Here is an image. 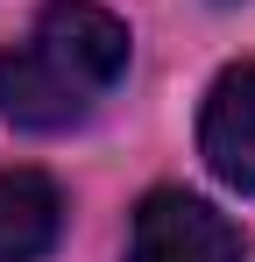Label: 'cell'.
<instances>
[{
  "label": "cell",
  "instance_id": "obj_1",
  "mask_svg": "<svg viewBox=\"0 0 255 262\" xmlns=\"http://www.w3.org/2000/svg\"><path fill=\"white\" fill-rule=\"evenodd\" d=\"M128 71V29L121 14L92 0H50L29 36L0 57V114L14 128H71L85 121Z\"/></svg>",
  "mask_w": 255,
  "mask_h": 262
},
{
  "label": "cell",
  "instance_id": "obj_2",
  "mask_svg": "<svg viewBox=\"0 0 255 262\" xmlns=\"http://www.w3.org/2000/svg\"><path fill=\"white\" fill-rule=\"evenodd\" d=\"M128 262H241V234L192 191H149L128 234Z\"/></svg>",
  "mask_w": 255,
  "mask_h": 262
},
{
  "label": "cell",
  "instance_id": "obj_3",
  "mask_svg": "<svg viewBox=\"0 0 255 262\" xmlns=\"http://www.w3.org/2000/svg\"><path fill=\"white\" fill-rule=\"evenodd\" d=\"M199 149L220 184L255 191V64H234L213 78L206 114H199Z\"/></svg>",
  "mask_w": 255,
  "mask_h": 262
},
{
  "label": "cell",
  "instance_id": "obj_4",
  "mask_svg": "<svg viewBox=\"0 0 255 262\" xmlns=\"http://www.w3.org/2000/svg\"><path fill=\"white\" fill-rule=\"evenodd\" d=\"M64 234V191L42 170H0V262H42Z\"/></svg>",
  "mask_w": 255,
  "mask_h": 262
}]
</instances>
